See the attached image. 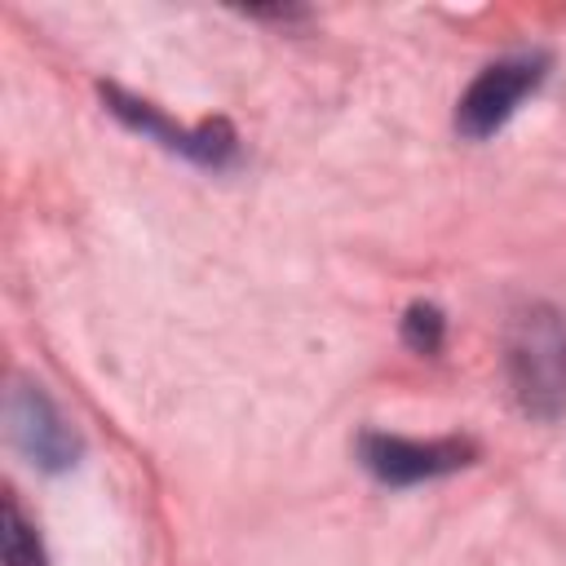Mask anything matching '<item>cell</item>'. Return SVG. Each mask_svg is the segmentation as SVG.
<instances>
[{
    "mask_svg": "<svg viewBox=\"0 0 566 566\" xmlns=\"http://www.w3.org/2000/svg\"><path fill=\"white\" fill-rule=\"evenodd\" d=\"M504 371L513 402L531 420L566 416V318L553 305H526L509 323Z\"/></svg>",
    "mask_w": 566,
    "mask_h": 566,
    "instance_id": "obj_1",
    "label": "cell"
},
{
    "mask_svg": "<svg viewBox=\"0 0 566 566\" xmlns=\"http://www.w3.org/2000/svg\"><path fill=\"white\" fill-rule=\"evenodd\" d=\"M544 75H548V53H509L482 66L455 102V133L469 142L495 137L517 115V106L544 84Z\"/></svg>",
    "mask_w": 566,
    "mask_h": 566,
    "instance_id": "obj_2",
    "label": "cell"
},
{
    "mask_svg": "<svg viewBox=\"0 0 566 566\" xmlns=\"http://www.w3.org/2000/svg\"><path fill=\"white\" fill-rule=\"evenodd\" d=\"M478 447L469 438H402V433H363L358 460L385 486H416L473 464Z\"/></svg>",
    "mask_w": 566,
    "mask_h": 566,
    "instance_id": "obj_3",
    "label": "cell"
},
{
    "mask_svg": "<svg viewBox=\"0 0 566 566\" xmlns=\"http://www.w3.org/2000/svg\"><path fill=\"white\" fill-rule=\"evenodd\" d=\"M4 424L9 442L44 473H62L80 455V438L66 424V416L53 407V398L40 385H13L4 398Z\"/></svg>",
    "mask_w": 566,
    "mask_h": 566,
    "instance_id": "obj_4",
    "label": "cell"
},
{
    "mask_svg": "<svg viewBox=\"0 0 566 566\" xmlns=\"http://www.w3.org/2000/svg\"><path fill=\"white\" fill-rule=\"evenodd\" d=\"M102 97H106V106H111L128 128H137L142 137H150V142H159L164 150H177V155H186V159H195V164H203V168H226V164H234V155H239V137H234V128H230L226 119H203V124H195V128H181V124H168L150 102L128 97V93H119V88H102Z\"/></svg>",
    "mask_w": 566,
    "mask_h": 566,
    "instance_id": "obj_5",
    "label": "cell"
},
{
    "mask_svg": "<svg viewBox=\"0 0 566 566\" xmlns=\"http://www.w3.org/2000/svg\"><path fill=\"white\" fill-rule=\"evenodd\" d=\"M0 548H4V566H49V557H44V544H40L35 526L18 513V504H13V500H4Z\"/></svg>",
    "mask_w": 566,
    "mask_h": 566,
    "instance_id": "obj_6",
    "label": "cell"
},
{
    "mask_svg": "<svg viewBox=\"0 0 566 566\" xmlns=\"http://www.w3.org/2000/svg\"><path fill=\"white\" fill-rule=\"evenodd\" d=\"M442 332H447V318L438 305L429 301H416L407 314H402V340L416 349V354H438L442 349Z\"/></svg>",
    "mask_w": 566,
    "mask_h": 566,
    "instance_id": "obj_7",
    "label": "cell"
}]
</instances>
